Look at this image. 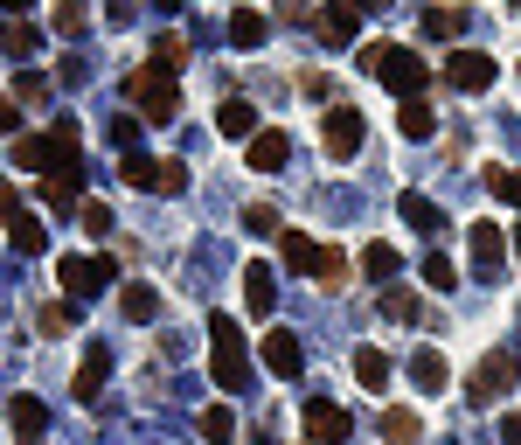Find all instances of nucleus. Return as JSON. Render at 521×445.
<instances>
[{
	"mask_svg": "<svg viewBox=\"0 0 521 445\" xmlns=\"http://www.w3.org/2000/svg\"><path fill=\"white\" fill-rule=\"evenodd\" d=\"M362 70H376V77L390 84L396 105H403V98H424V84H431V63H424L417 49H396V42H369V49H362Z\"/></svg>",
	"mask_w": 521,
	"mask_h": 445,
	"instance_id": "obj_1",
	"label": "nucleus"
},
{
	"mask_svg": "<svg viewBox=\"0 0 521 445\" xmlns=\"http://www.w3.org/2000/svg\"><path fill=\"white\" fill-rule=\"evenodd\" d=\"M209 341H216V355H209V376H216V390H251V355H244V327L230 320V313H209Z\"/></svg>",
	"mask_w": 521,
	"mask_h": 445,
	"instance_id": "obj_2",
	"label": "nucleus"
},
{
	"mask_svg": "<svg viewBox=\"0 0 521 445\" xmlns=\"http://www.w3.org/2000/svg\"><path fill=\"white\" fill-rule=\"evenodd\" d=\"M126 105L139 112V119L167 126V119L181 112V91H174V77H167L160 63H132V77H126Z\"/></svg>",
	"mask_w": 521,
	"mask_h": 445,
	"instance_id": "obj_3",
	"label": "nucleus"
},
{
	"mask_svg": "<svg viewBox=\"0 0 521 445\" xmlns=\"http://www.w3.org/2000/svg\"><path fill=\"white\" fill-rule=\"evenodd\" d=\"M112 279H119V258H77V251H70V258L56 265V286L70 293V306H84V299H98V293H105V286H112Z\"/></svg>",
	"mask_w": 521,
	"mask_h": 445,
	"instance_id": "obj_4",
	"label": "nucleus"
},
{
	"mask_svg": "<svg viewBox=\"0 0 521 445\" xmlns=\"http://www.w3.org/2000/svg\"><path fill=\"white\" fill-rule=\"evenodd\" d=\"M521 376V355L515 348H494V355H480V369L466 376V404H494V397H508Z\"/></svg>",
	"mask_w": 521,
	"mask_h": 445,
	"instance_id": "obj_5",
	"label": "nucleus"
},
{
	"mask_svg": "<svg viewBox=\"0 0 521 445\" xmlns=\"http://www.w3.org/2000/svg\"><path fill=\"white\" fill-rule=\"evenodd\" d=\"M320 140L334 160H348V153H362L369 140V119H362V105H327V119H320Z\"/></svg>",
	"mask_w": 521,
	"mask_h": 445,
	"instance_id": "obj_6",
	"label": "nucleus"
},
{
	"mask_svg": "<svg viewBox=\"0 0 521 445\" xmlns=\"http://www.w3.org/2000/svg\"><path fill=\"white\" fill-rule=\"evenodd\" d=\"M438 77H445V84H452L459 98H480V91L494 84V56H487V49H452Z\"/></svg>",
	"mask_w": 521,
	"mask_h": 445,
	"instance_id": "obj_7",
	"label": "nucleus"
},
{
	"mask_svg": "<svg viewBox=\"0 0 521 445\" xmlns=\"http://www.w3.org/2000/svg\"><path fill=\"white\" fill-rule=\"evenodd\" d=\"M306 439L313 445H341V439H355V418H348L341 404H327V397H306Z\"/></svg>",
	"mask_w": 521,
	"mask_h": 445,
	"instance_id": "obj_8",
	"label": "nucleus"
},
{
	"mask_svg": "<svg viewBox=\"0 0 521 445\" xmlns=\"http://www.w3.org/2000/svg\"><path fill=\"white\" fill-rule=\"evenodd\" d=\"M292 160V133H278V126H258L251 140H244V167L251 174H278Z\"/></svg>",
	"mask_w": 521,
	"mask_h": 445,
	"instance_id": "obj_9",
	"label": "nucleus"
},
{
	"mask_svg": "<svg viewBox=\"0 0 521 445\" xmlns=\"http://www.w3.org/2000/svg\"><path fill=\"white\" fill-rule=\"evenodd\" d=\"M264 369H271L278 383H299L306 348H299V334H292V327H271V334H264Z\"/></svg>",
	"mask_w": 521,
	"mask_h": 445,
	"instance_id": "obj_10",
	"label": "nucleus"
},
{
	"mask_svg": "<svg viewBox=\"0 0 521 445\" xmlns=\"http://www.w3.org/2000/svg\"><path fill=\"white\" fill-rule=\"evenodd\" d=\"M42 202H49L56 216H77V209H84V167H63V174H49V181H42Z\"/></svg>",
	"mask_w": 521,
	"mask_h": 445,
	"instance_id": "obj_11",
	"label": "nucleus"
},
{
	"mask_svg": "<svg viewBox=\"0 0 521 445\" xmlns=\"http://www.w3.org/2000/svg\"><path fill=\"white\" fill-rule=\"evenodd\" d=\"M466 244H473V265H480V279H494V272H501V258H508V237H501V223H473V230H466Z\"/></svg>",
	"mask_w": 521,
	"mask_h": 445,
	"instance_id": "obj_12",
	"label": "nucleus"
},
{
	"mask_svg": "<svg viewBox=\"0 0 521 445\" xmlns=\"http://www.w3.org/2000/svg\"><path fill=\"white\" fill-rule=\"evenodd\" d=\"M105 376H112V348H105V341H91V348H84V369H77V404H98Z\"/></svg>",
	"mask_w": 521,
	"mask_h": 445,
	"instance_id": "obj_13",
	"label": "nucleus"
},
{
	"mask_svg": "<svg viewBox=\"0 0 521 445\" xmlns=\"http://www.w3.org/2000/svg\"><path fill=\"white\" fill-rule=\"evenodd\" d=\"M216 133H223V140H251V133H258V105H251V98H223V105H216Z\"/></svg>",
	"mask_w": 521,
	"mask_h": 445,
	"instance_id": "obj_14",
	"label": "nucleus"
},
{
	"mask_svg": "<svg viewBox=\"0 0 521 445\" xmlns=\"http://www.w3.org/2000/svg\"><path fill=\"white\" fill-rule=\"evenodd\" d=\"M7 244H14L21 258H42V251H49V230H42V216H21V209H14V216H7Z\"/></svg>",
	"mask_w": 521,
	"mask_h": 445,
	"instance_id": "obj_15",
	"label": "nucleus"
},
{
	"mask_svg": "<svg viewBox=\"0 0 521 445\" xmlns=\"http://www.w3.org/2000/svg\"><path fill=\"white\" fill-rule=\"evenodd\" d=\"M396 133H403V140H431V133H438V112H431L424 98H403V105H396Z\"/></svg>",
	"mask_w": 521,
	"mask_h": 445,
	"instance_id": "obj_16",
	"label": "nucleus"
},
{
	"mask_svg": "<svg viewBox=\"0 0 521 445\" xmlns=\"http://www.w3.org/2000/svg\"><path fill=\"white\" fill-rule=\"evenodd\" d=\"M396 209H403V223H410V230L445 237V209H438V202H424V195H410V188H403V202H396Z\"/></svg>",
	"mask_w": 521,
	"mask_h": 445,
	"instance_id": "obj_17",
	"label": "nucleus"
},
{
	"mask_svg": "<svg viewBox=\"0 0 521 445\" xmlns=\"http://www.w3.org/2000/svg\"><path fill=\"white\" fill-rule=\"evenodd\" d=\"M410 383H417L424 397H438V390L452 383V369H445V355H438V348H417V362H410Z\"/></svg>",
	"mask_w": 521,
	"mask_h": 445,
	"instance_id": "obj_18",
	"label": "nucleus"
},
{
	"mask_svg": "<svg viewBox=\"0 0 521 445\" xmlns=\"http://www.w3.org/2000/svg\"><path fill=\"white\" fill-rule=\"evenodd\" d=\"M306 279H320V286H348V251H334V244H313V265H306Z\"/></svg>",
	"mask_w": 521,
	"mask_h": 445,
	"instance_id": "obj_19",
	"label": "nucleus"
},
{
	"mask_svg": "<svg viewBox=\"0 0 521 445\" xmlns=\"http://www.w3.org/2000/svg\"><path fill=\"white\" fill-rule=\"evenodd\" d=\"M355 383L383 397V390H390V355H383V348H355Z\"/></svg>",
	"mask_w": 521,
	"mask_h": 445,
	"instance_id": "obj_20",
	"label": "nucleus"
},
{
	"mask_svg": "<svg viewBox=\"0 0 521 445\" xmlns=\"http://www.w3.org/2000/svg\"><path fill=\"white\" fill-rule=\"evenodd\" d=\"M7 418H14V439H42V425H49V411H42V404H35V397H14V404H7Z\"/></svg>",
	"mask_w": 521,
	"mask_h": 445,
	"instance_id": "obj_21",
	"label": "nucleus"
},
{
	"mask_svg": "<svg viewBox=\"0 0 521 445\" xmlns=\"http://www.w3.org/2000/svg\"><path fill=\"white\" fill-rule=\"evenodd\" d=\"M195 432H202L209 445H230L237 439V411H230V404H209V411L195 418Z\"/></svg>",
	"mask_w": 521,
	"mask_h": 445,
	"instance_id": "obj_22",
	"label": "nucleus"
},
{
	"mask_svg": "<svg viewBox=\"0 0 521 445\" xmlns=\"http://www.w3.org/2000/svg\"><path fill=\"white\" fill-rule=\"evenodd\" d=\"M264 35H271V21H264L258 7H237V14H230V42H237V49H258Z\"/></svg>",
	"mask_w": 521,
	"mask_h": 445,
	"instance_id": "obj_23",
	"label": "nucleus"
},
{
	"mask_svg": "<svg viewBox=\"0 0 521 445\" xmlns=\"http://www.w3.org/2000/svg\"><path fill=\"white\" fill-rule=\"evenodd\" d=\"M396 272H403V251H396V244H369V251H362V279L383 286V279H396Z\"/></svg>",
	"mask_w": 521,
	"mask_h": 445,
	"instance_id": "obj_24",
	"label": "nucleus"
},
{
	"mask_svg": "<svg viewBox=\"0 0 521 445\" xmlns=\"http://www.w3.org/2000/svg\"><path fill=\"white\" fill-rule=\"evenodd\" d=\"M271 299H278V286H271V265H251V272H244V306H251V313H271Z\"/></svg>",
	"mask_w": 521,
	"mask_h": 445,
	"instance_id": "obj_25",
	"label": "nucleus"
},
{
	"mask_svg": "<svg viewBox=\"0 0 521 445\" xmlns=\"http://www.w3.org/2000/svg\"><path fill=\"white\" fill-rule=\"evenodd\" d=\"M153 63H160L167 77H174V70H188V35H181V28H167V35L153 42Z\"/></svg>",
	"mask_w": 521,
	"mask_h": 445,
	"instance_id": "obj_26",
	"label": "nucleus"
},
{
	"mask_svg": "<svg viewBox=\"0 0 521 445\" xmlns=\"http://www.w3.org/2000/svg\"><path fill=\"white\" fill-rule=\"evenodd\" d=\"M153 174H160V160H146L139 147L119 153V181H126V188H153Z\"/></svg>",
	"mask_w": 521,
	"mask_h": 445,
	"instance_id": "obj_27",
	"label": "nucleus"
},
{
	"mask_svg": "<svg viewBox=\"0 0 521 445\" xmlns=\"http://www.w3.org/2000/svg\"><path fill=\"white\" fill-rule=\"evenodd\" d=\"M383 439H390V445H417V439H424L417 411H383Z\"/></svg>",
	"mask_w": 521,
	"mask_h": 445,
	"instance_id": "obj_28",
	"label": "nucleus"
},
{
	"mask_svg": "<svg viewBox=\"0 0 521 445\" xmlns=\"http://www.w3.org/2000/svg\"><path fill=\"white\" fill-rule=\"evenodd\" d=\"M119 306H126V320H153V313H160V293H153V286H139V279H132L126 293H119Z\"/></svg>",
	"mask_w": 521,
	"mask_h": 445,
	"instance_id": "obj_29",
	"label": "nucleus"
},
{
	"mask_svg": "<svg viewBox=\"0 0 521 445\" xmlns=\"http://www.w3.org/2000/svg\"><path fill=\"white\" fill-rule=\"evenodd\" d=\"M417 272H424V286H438V293H452V286H459V265H452L445 251H431V258H424Z\"/></svg>",
	"mask_w": 521,
	"mask_h": 445,
	"instance_id": "obj_30",
	"label": "nucleus"
},
{
	"mask_svg": "<svg viewBox=\"0 0 521 445\" xmlns=\"http://www.w3.org/2000/svg\"><path fill=\"white\" fill-rule=\"evenodd\" d=\"M7 98H14V105H42V98H49V77H42V70H21Z\"/></svg>",
	"mask_w": 521,
	"mask_h": 445,
	"instance_id": "obj_31",
	"label": "nucleus"
},
{
	"mask_svg": "<svg viewBox=\"0 0 521 445\" xmlns=\"http://www.w3.org/2000/svg\"><path fill=\"white\" fill-rule=\"evenodd\" d=\"M487 188H494V202H515L521 209V174L515 167H487Z\"/></svg>",
	"mask_w": 521,
	"mask_h": 445,
	"instance_id": "obj_32",
	"label": "nucleus"
},
{
	"mask_svg": "<svg viewBox=\"0 0 521 445\" xmlns=\"http://www.w3.org/2000/svg\"><path fill=\"white\" fill-rule=\"evenodd\" d=\"M35 49H42V28L35 21H14L7 28V56H35Z\"/></svg>",
	"mask_w": 521,
	"mask_h": 445,
	"instance_id": "obj_33",
	"label": "nucleus"
},
{
	"mask_svg": "<svg viewBox=\"0 0 521 445\" xmlns=\"http://www.w3.org/2000/svg\"><path fill=\"white\" fill-rule=\"evenodd\" d=\"M188 188V160H160V174H153V195H181Z\"/></svg>",
	"mask_w": 521,
	"mask_h": 445,
	"instance_id": "obj_34",
	"label": "nucleus"
},
{
	"mask_svg": "<svg viewBox=\"0 0 521 445\" xmlns=\"http://www.w3.org/2000/svg\"><path fill=\"white\" fill-rule=\"evenodd\" d=\"M84 28H91V7L84 0H63L56 7V35H84Z\"/></svg>",
	"mask_w": 521,
	"mask_h": 445,
	"instance_id": "obj_35",
	"label": "nucleus"
},
{
	"mask_svg": "<svg viewBox=\"0 0 521 445\" xmlns=\"http://www.w3.org/2000/svg\"><path fill=\"white\" fill-rule=\"evenodd\" d=\"M244 230H251V237H278V209H271V202H251V209H244Z\"/></svg>",
	"mask_w": 521,
	"mask_h": 445,
	"instance_id": "obj_36",
	"label": "nucleus"
},
{
	"mask_svg": "<svg viewBox=\"0 0 521 445\" xmlns=\"http://www.w3.org/2000/svg\"><path fill=\"white\" fill-rule=\"evenodd\" d=\"M424 35L452 42V35H459V7H431V14H424Z\"/></svg>",
	"mask_w": 521,
	"mask_h": 445,
	"instance_id": "obj_37",
	"label": "nucleus"
},
{
	"mask_svg": "<svg viewBox=\"0 0 521 445\" xmlns=\"http://www.w3.org/2000/svg\"><path fill=\"white\" fill-rule=\"evenodd\" d=\"M278 237H285V265L306 272V265H313V237H299V230H278Z\"/></svg>",
	"mask_w": 521,
	"mask_h": 445,
	"instance_id": "obj_38",
	"label": "nucleus"
},
{
	"mask_svg": "<svg viewBox=\"0 0 521 445\" xmlns=\"http://www.w3.org/2000/svg\"><path fill=\"white\" fill-rule=\"evenodd\" d=\"M383 313H390V320H417L424 306H417V293H403V286H390V293H383Z\"/></svg>",
	"mask_w": 521,
	"mask_h": 445,
	"instance_id": "obj_39",
	"label": "nucleus"
},
{
	"mask_svg": "<svg viewBox=\"0 0 521 445\" xmlns=\"http://www.w3.org/2000/svg\"><path fill=\"white\" fill-rule=\"evenodd\" d=\"M77 216H84V237H112V209L105 202H84Z\"/></svg>",
	"mask_w": 521,
	"mask_h": 445,
	"instance_id": "obj_40",
	"label": "nucleus"
},
{
	"mask_svg": "<svg viewBox=\"0 0 521 445\" xmlns=\"http://www.w3.org/2000/svg\"><path fill=\"white\" fill-rule=\"evenodd\" d=\"M278 21L299 28V21H320V7H313V0H278Z\"/></svg>",
	"mask_w": 521,
	"mask_h": 445,
	"instance_id": "obj_41",
	"label": "nucleus"
},
{
	"mask_svg": "<svg viewBox=\"0 0 521 445\" xmlns=\"http://www.w3.org/2000/svg\"><path fill=\"white\" fill-rule=\"evenodd\" d=\"M139 126H146L139 112H126V119H112V140H119V153H132V147H139Z\"/></svg>",
	"mask_w": 521,
	"mask_h": 445,
	"instance_id": "obj_42",
	"label": "nucleus"
},
{
	"mask_svg": "<svg viewBox=\"0 0 521 445\" xmlns=\"http://www.w3.org/2000/svg\"><path fill=\"white\" fill-rule=\"evenodd\" d=\"M132 14H139V0H105V21L112 28H132Z\"/></svg>",
	"mask_w": 521,
	"mask_h": 445,
	"instance_id": "obj_43",
	"label": "nucleus"
},
{
	"mask_svg": "<svg viewBox=\"0 0 521 445\" xmlns=\"http://www.w3.org/2000/svg\"><path fill=\"white\" fill-rule=\"evenodd\" d=\"M299 91H306V98H327V91H334V77H327V70H306V77H299Z\"/></svg>",
	"mask_w": 521,
	"mask_h": 445,
	"instance_id": "obj_44",
	"label": "nucleus"
},
{
	"mask_svg": "<svg viewBox=\"0 0 521 445\" xmlns=\"http://www.w3.org/2000/svg\"><path fill=\"white\" fill-rule=\"evenodd\" d=\"M0 133H14V140H21V105H14L7 91H0Z\"/></svg>",
	"mask_w": 521,
	"mask_h": 445,
	"instance_id": "obj_45",
	"label": "nucleus"
},
{
	"mask_svg": "<svg viewBox=\"0 0 521 445\" xmlns=\"http://www.w3.org/2000/svg\"><path fill=\"white\" fill-rule=\"evenodd\" d=\"M14 209H21V202H14V181H7V174H0V223H7V216H14Z\"/></svg>",
	"mask_w": 521,
	"mask_h": 445,
	"instance_id": "obj_46",
	"label": "nucleus"
},
{
	"mask_svg": "<svg viewBox=\"0 0 521 445\" xmlns=\"http://www.w3.org/2000/svg\"><path fill=\"white\" fill-rule=\"evenodd\" d=\"M501 445H521V411H508V418H501Z\"/></svg>",
	"mask_w": 521,
	"mask_h": 445,
	"instance_id": "obj_47",
	"label": "nucleus"
},
{
	"mask_svg": "<svg viewBox=\"0 0 521 445\" xmlns=\"http://www.w3.org/2000/svg\"><path fill=\"white\" fill-rule=\"evenodd\" d=\"M0 7H7V14H21V7H35V0H0Z\"/></svg>",
	"mask_w": 521,
	"mask_h": 445,
	"instance_id": "obj_48",
	"label": "nucleus"
},
{
	"mask_svg": "<svg viewBox=\"0 0 521 445\" xmlns=\"http://www.w3.org/2000/svg\"><path fill=\"white\" fill-rule=\"evenodd\" d=\"M153 7H167V14H174V7H181V0H153Z\"/></svg>",
	"mask_w": 521,
	"mask_h": 445,
	"instance_id": "obj_49",
	"label": "nucleus"
},
{
	"mask_svg": "<svg viewBox=\"0 0 521 445\" xmlns=\"http://www.w3.org/2000/svg\"><path fill=\"white\" fill-rule=\"evenodd\" d=\"M0 49H7V21H0Z\"/></svg>",
	"mask_w": 521,
	"mask_h": 445,
	"instance_id": "obj_50",
	"label": "nucleus"
},
{
	"mask_svg": "<svg viewBox=\"0 0 521 445\" xmlns=\"http://www.w3.org/2000/svg\"><path fill=\"white\" fill-rule=\"evenodd\" d=\"M515 251H521V223H515Z\"/></svg>",
	"mask_w": 521,
	"mask_h": 445,
	"instance_id": "obj_51",
	"label": "nucleus"
},
{
	"mask_svg": "<svg viewBox=\"0 0 521 445\" xmlns=\"http://www.w3.org/2000/svg\"><path fill=\"white\" fill-rule=\"evenodd\" d=\"M35 445H42V439H35Z\"/></svg>",
	"mask_w": 521,
	"mask_h": 445,
	"instance_id": "obj_52",
	"label": "nucleus"
}]
</instances>
